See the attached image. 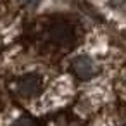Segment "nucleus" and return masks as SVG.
<instances>
[{
	"instance_id": "nucleus-1",
	"label": "nucleus",
	"mask_w": 126,
	"mask_h": 126,
	"mask_svg": "<svg viewBox=\"0 0 126 126\" xmlns=\"http://www.w3.org/2000/svg\"><path fill=\"white\" fill-rule=\"evenodd\" d=\"M73 69L76 73V76L79 79H92L97 73H98V66L97 62L90 57V55H78L73 61Z\"/></svg>"
},
{
	"instance_id": "nucleus-2",
	"label": "nucleus",
	"mask_w": 126,
	"mask_h": 126,
	"mask_svg": "<svg viewBox=\"0 0 126 126\" xmlns=\"http://www.w3.org/2000/svg\"><path fill=\"white\" fill-rule=\"evenodd\" d=\"M42 92V78L36 74L23 76L17 81V93L21 97H36Z\"/></svg>"
},
{
	"instance_id": "nucleus-3",
	"label": "nucleus",
	"mask_w": 126,
	"mask_h": 126,
	"mask_svg": "<svg viewBox=\"0 0 126 126\" xmlns=\"http://www.w3.org/2000/svg\"><path fill=\"white\" fill-rule=\"evenodd\" d=\"M12 126H35L30 119H26V117H19L17 121H14V124Z\"/></svg>"
}]
</instances>
